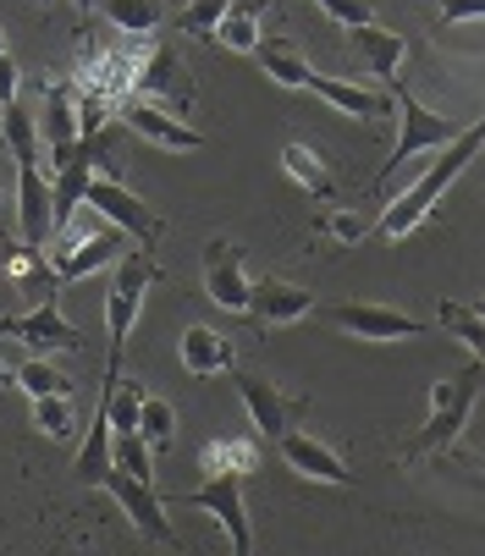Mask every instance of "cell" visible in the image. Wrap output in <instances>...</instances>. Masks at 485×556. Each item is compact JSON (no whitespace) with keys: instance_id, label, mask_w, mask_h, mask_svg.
Instances as JSON below:
<instances>
[{"instance_id":"obj_28","label":"cell","mask_w":485,"mask_h":556,"mask_svg":"<svg viewBox=\"0 0 485 556\" xmlns=\"http://www.w3.org/2000/svg\"><path fill=\"white\" fill-rule=\"evenodd\" d=\"M154 446L138 435V430H111V463L122 468V473H133V480H149L154 485Z\"/></svg>"},{"instance_id":"obj_31","label":"cell","mask_w":485,"mask_h":556,"mask_svg":"<svg viewBox=\"0 0 485 556\" xmlns=\"http://www.w3.org/2000/svg\"><path fill=\"white\" fill-rule=\"evenodd\" d=\"M12 386H23L28 396H45V391H72V380L50 364V353H28V358H17V380Z\"/></svg>"},{"instance_id":"obj_34","label":"cell","mask_w":485,"mask_h":556,"mask_svg":"<svg viewBox=\"0 0 485 556\" xmlns=\"http://www.w3.org/2000/svg\"><path fill=\"white\" fill-rule=\"evenodd\" d=\"M226 12H232V0H188V7L177 12V28L188 39H215V28H221Z\"/></svg>"},{"instance_id":"obj_1","label":"cell","mask_w":485,"mask_h":556,"mask_svg":"<svg viewBox=\"0 0 485 556\" xmlns=\"http://www.w3.org/2000/svg\"><path fill=\"white\" fill-rule=\"evenodd\" d=\"M480 149H485V116H474L452 143H442V149H436V166H431L409 193H397V199L381 210V237H409V231L436 210V199L458 182V172H469V166H474V154H480Z\"/></svg>"},{"instance_id":"obj_22","label":"cell","mask_w":485,"mask_h":556,"mask_svg":"<svg viewBox=\"0 0 485 556\" xmlns=\"http://www.w3.org/2000/svg\"><path fill=\"white\" fill-rule=\"evenodd\" d=\"M254 61L271 72V84H282V89H309V77H314V66L303 61V50L293 39H260Z\"/></svg>"},{"instance_id":"obj_4","label":"cell","mask_w":485,"mask_h":556,"mask_svg":"<svg viewBox=\"0 0 485 556\" xmlns=\"http://www.w3.org/2000/svg\"><path fill=\"white\" fill-rule=\"evenodd\" d=\"M474 396H480V369H463V375L442 380V386L431 391V419H425V430H420V441H414L409 452L420 457V452H436V446L458 441V430L469 425Z\"/></svg>"},{"instance_id":"obj_36","label":"cell","mask_w":485,"mask_h":556,"mask_svg":"<svg viewBox=\"0 0 485 556\" xmlns=\"http://www.w3.org/2000/svg\"><path fill=\"white\" fill-rule=\"evenodd\" d=\"M326 231L348 249V243H359V237H370V215H359V210H332V215H326Z\"/></svg>"},{"instance_id":"obj_18","label":"cell","mask_w":485,"mask_h":556,"mask_svg":"<svg viewBox=\"0 0 485 556\" xmlns=\"http://www.w3.org/2000/svg\"><path fill=\"white\" fill-rule=\"evenodd\" d=\"M39 143L55 154H66L77 143V89L61 84V77H50L45 84V105H39Z\"/></svg>"},{"instance_id":"obj_29","label":"cell","mask_w":485,"mask_h":556,"mask_svg":"<svg viewBox=\"0 0 485 556\" xmlns=\"http://www.w3.org/2000/svg\"><path fill=\"white\" fill-rule=\"evenodd\" d=\"M34 425H39L50 441H72V435H77L72 391H45V396H34Z\"/></svg>"},{"instance_id":"obj_7","label":"cell","mask_w":485,"mask_h":556,"mask_svg":"<svg viewBox=\"0 0 485 556\" xmlns=\"http://www.w3.org/2000/svg\"><path fill=\"white\" fill-rule=\"evenodd\" d=\"M183 502H188V507H204V513L226 529L232 551H237V556H249L254 529H249V513H242V473H204V485L188 491Z\"/></svg>"},{"instance_id":"obj_33","label":"cell","mask_w":485,"mask_h":556,"mask_svg":"<svg viewBox=\"0 0 485 556\" xmlns=\"http://www.w3.org/2000/svg\"><path fill=\"white\" fill-rule=\"evenodd\" d=\"M122 34H154L160 28V0H100Z\"/></svg>"},{"instance_id":"obj_10","label":"cell","mask_w":485,"mask_h":556,"mask_svg":"<svg viewBox=\"0 0 485 556\" xmlns=\"http://www.w3.org/2000/svg\"><path fill=\"white\" fill-rule=\"evenodd\" d=\"M332 326L359 337V342H409V337H425V326L414 320V314L386 308V303H337Z\"/></svg>"},{"instance_id":"obj_24","label":"cell","mask_w":485,"mask_h":556,"mask_svg":"<svg viewBox=\"0 0 485 556\" xmlns=\"http://www.w3.org/2000/svg\"><path fill=\"white\" fill-rule=\"evenodd\" d=\"M282 172H287L309 199H332V188H337L332 172H326V161H320L309 143H287V149H282Z\"/></svg>"},{"instance_id":"obj_42","label":"cell","mask_w":485,"mask_h":556,"mask_svg":"<svg viewBox=\"0 0 485 556\" xmlns=\"http://www.w3.org/2000/svg\"><path fill=\"white\" fill-rule=\"evenodd\" d=\"M0 199H7V182H0Z\"/></svg>"},{"instance_id":"obj_37","label":"cell","mask_w":485,"mask_h":556,"mask_svg":"<svg viewBox=\"0 0 485 556\" xmlns=\"http://www.w3.org/2000/svg\"><path fill=\"white\" fill-rule=\"evenodd\" d=\"M23 94V66L12 61V50H0V105H12Z\"/></svg>"},{"instance_id":"obj_20","label":"cell","mask_w":485,"mask_h":556,"mask_svg":"<svg viewBox=\"0 0 485 556\" xmlns=\"http://www.w3.org/2000/svg\"><path fill=\"white\" fill-rule=\"evenodd\" d=\"M177 353H183V369H188L194 380L232 369V342H226L221 331H210V326H188L183 342H177Z\"/></svg>"},{"instance_id":"obj_25","label":"cell","mask_w":485,"mask_h":556,"mask_svg":"<svg viewBox=\"0 0 485 556\" xmlns=\"http://www.w3.org/2000/svg\"><path fill=\"white\" fill-rule=\"evenodd\" d=\"M177 55L166 50V45H154V50H144V61H138V77H133V89L144 94V100H160L166 105V94L177 89Z\"/></svg>"},{"instance_id":"obj_35","label":"cell","mask_w":485,"mask_h":556,"mask_svg":"<svg viewBox=\"0 0 485 556\" xmlns=\"http://www.w3.org/2000/svg\"><path fill=\"white\" fill-rule=\"evenodd\" d=\"M320 12H326L332 23H343V28H364V23H375V7L370 0H314Z\"/></svg>"},{"instance_id":"obj_14","label":"cell","mask_w":485,"mask_h":556,"mask_svg":"<svg viewBox=\"0 0 485 556\" xmlns=\"http://www.w3.org/2000/svg\"><path fill=\"white\" fill-rule=\"evenodd\" d=\"M204 292H210V303H221L232 314L249 308V270H242V254L226 237L204 243Z\"/></svg>"},{"instance_id":"obj_11","label":"cell","mask_w":485,"mask_h":556,"mask_svg":"<svg viewBox=\"0 0 485 556\" xmlns=\"http://www.w3.org/2000/svg\"><path fill=\"white\" fill-rule=\"evenodd\" d=\"M122 127L127 132H138L144 143H160V149H172V154H194V149H204V138L188 127V122H177L160 100H133V105H122Z\"/></svg>"},{"instance_id":"obj_12","label":"cell","mask_w":485,"mask_h":556,"mask_svg":"<svg viewBox=\"0 0 485 556\" xmlns=\"http://www.w3.org/2000/svg\"><path fill=\"white\" fill-rule=\"evenodd\" d=\"M260 331H276V326H293L303 314H314V292L309 287H293L282 276H265V281H249V308Z\"/></svg>"},{"instance_id":"obj_6","label":"cell","mask_w":485,"mask_h":556,"mask_svg":"<svg viewBox=\"0 0 485 556\" xmlns=\"http://www.w3.org/2000/svg\"><path fill=\"white\" fill-rule=\"evenodd\" d=\"M122 249H127V231L122 226H95V231L77 237V243H72V237H61V243L50 249V270H55V281H84L95 270H111L122 260Z\"/></svg>"},{"instance_id":"obj_41","label":"cell","mask_w":485,"mask_h":556,"mask_svg":"<svg viewBox=\"0 0 485 556\" xmlns=\"http://www.w3.org/2000/svg\"><path fill=\"white\" fill-rule=\"evenodd\" d=\"M474 308H480V314H485V298H480V303H474Z\"/></svg>"},{"instance_id":"obj_19","label":"cell","mask_w":485,"mask_h":556,"mask_svg":"<svg viewBox=\"0 0 485 556\" xmlns=\"http://www.w3.org/2000/svg\"><path fill=\"white\" fill-rule=\"evenodd\" d=\"M111 468H116V463H111V414H105V396H100V403H95V419H89V430H84V446H77L72 473H77L84 485H100Z\"/></svg>"},{"instance_id":"obj_13","label":"cell","mask_w":485,"mask_h":556,"mask_svg":"<svg viewBox=\"0 0 485 556\" xmlns=\"http://www.w3.org/2000/svg\"><path fill=\"white\" fill-rule=\"evenodd\" d=\"M17 226L28 249H50L55 210H50V177L39 161H17Z\"/></svg>"},{"instance_id":"obj_15","label":"cell","mask_w":485,"mask_h":556,"mask_svg":"<svg viewBox=\"0 0 485 556\" xmlns=\"http://www.w3.org/2000/svg\"><path fill=\"white\" fill-rule=\"evenodd\" d=\"M237 396H242V408H249V425H254L265 441H276V435L293 425V396H287L276 380H265V375H254V369H237Z\"/></svg>"},{"instance_id":"obj_3","label":"cell","mask_w":485,"mask_h":556,"mask_svg":"<svg viewBox=\"0 0 485 556\" xmlns=\"http://www.w3.org/2000/svg\"><path fill=\"white\" fill-rule=\"evenodd\" d=\"M111 292H105V331H111V358H122L127 348V331L138 326V308H144V292L154 287L160 265L149 260V249H122V260L111 265Z\"/></svg>"},{"instance_id":"obj_32","label":"cell","mask_w":485,"mask_h":556,"mask_svg":"<svg viewBox=\"0 0 485 556\" xmlns=\"http://www.w3.org/2000/svg\"><path fill=\"white\" fill-rule=\"evenodd\" d=\"M442 326H447L469 353H480V358H485V314H480L474 303H442Z\"/></svg>"},{"instance_id":"obj_5","label":"cell","mask_w":485,"mask_h":556,"mask_svg":"<svg viewBox=\"0 0 485 556\" xmlns=\"http://www.w3.org/2000/svg\"><path fill=\"white\" fill-rule=\"evenodd\" d=\"M84 204H89V210H100L111 226H122L138 249H154V243H160V220H154V210H149V204H144L122 177H89Z\"/></svg>"},{"instance_id":"obj_26","label":"cell","mask_w":485,"mask_h":556,"mask_svg":"<svg viewBox=\"0 0 485 556\" xmlns=\"http://www.w3.org/2000/svg\"><path fill=\"white\" fill-rule=\"evenodd\" d=\"M254 12H260V0H232V12L221 17L215 39H221L226 50H237V55H254V50H260V39H265Z\"/></svg>"},{"instance_id":"obj_40","label":"cell","mask_w":485,"mask_h":556,"mask_svg":"<svg viewBox=\"0 0 485 556\" xmlns=\"http://www.w3.org/2000/svg\"><path fill=\"white\" fill-rule=\"evenodd\" d=\"M0 50H7V28H0Z\"/></svg>"},{"instance_id":"obj_8","label":"cell","mask_w":485,"mask_h":556,"mask_svg":"<svg viewBox=\"0 0 485 556\" xmlns=\"http://www.w3.org/2000/svg\"><path fill=\"white\" fill-rule=\"evenodd\" d=\"M0 342H23L28 353H66V348H77V326H66L55 292H45L28 314L0 320Z\"/></svg>"},{"instance_id":"obj_17","label":"cell","mask_w":485,"mask_h":556,"mask_svg":"<svg viewBox=\"0 0 485 556\" xmlns=\"http://www.w3.org/2000/svg\"><path fill=\"white\" fill-rule=\"evenodd\" d=\"M309 94H314V100H326V105H337L343 116H359V122L397 116V100H391V94L364 89V84H343V77H326V72H314V77H309Z\"/></svg>"},{"instance_id":"obj_23","label":"cell","mask_w":485,"mask_h":556,"mask_svg":"<svg viewBox=\"0 0 485 556\" xmlns=\"http://www.w3.org/2000/svg\"><path fill=\"white\" fill-rule=\"evenodd\" d=\"M199 468L204 473H254L260 468V446L249 435H210L204 452H199Z\"/></svg>"},{"instance_id":"obj_38","label":"cell","mask_w":485,"mask_h":556,"mask_svg":"<svg viewBox=\"0 0 485 556\" xmlns=\"http://www.w3.org/2000/svg\"><path fill=\"white\" fill-rule=\"evenodd\" d=\"M442 7V23L452 28V23H474V17H485V0H436Z\"/></svg>"},{"instance_id":"obj_39","label":"cell","mask_w":485,"mask_h":556,"mask_svg":"<svg viewBox=\"0 0 485 556\" xmlns=\"http://www.w3.org/2000/svg\"><path fill=\"white\" fill-rule=\"evenodd\" d=\"M72 7H77V12H84V17H89V12H100V0H72Z\"/></svg>"},{"instance_id":"obj_27","label":"cell","mask_w":485,"mask_h":556,"mask_svg":"<svg viewBox=\"0 0 485 556\" xmlns=\"http://www.w3.org/2000/svg\"><path fill=\"white\" fill-rule=\"evenodd\" d=\"M0 138H7V149L17 154V161H39V116L23 100L0 105Z\"/></svg>"},{"instance_id":"obj_30","label":"cell","mask_w":485,"mask_h":556,"mask_svg":"<svg viewBox=\"0 0 485 556\" xmlns=\"http://www.w3.org/2000/svg\"><path fill=\"white\" fill-rule=\"evenodd\" d=\"M138 435H144L154 452H166V446L177 441V408L160 403V396H144V408H138Z\"/></svg>"},{"instance_id":"obj_9","label":"cell","mask_w":485,"mask_h":556,"mask_svg":"<svg viewBox=\"0 0 485 556\" xmlns=\"http://www.w3.org/2000/svg\"><path fill=\"white\" fill-rule=\"evenodd\" d=\"M100 491L133 518V529L144 534V540H154V545H177V534H172V523H166V513H160V491L149 485V480H133V473H122V468H111L105 480H100Z\"/></svg>"},{"instance_id":"obj_2","label":"cell","mask_w":485,"mask_h":556,"mask_svg":"<svg viewBox=\"0 0 485 556\" xmlns=\"http://www.w3.org/2000/svg\"><path fill=\"white\" fill-rule=\"evenodd\" d=\"M391 100H397V143H391V161L381 166V177L370 182L375 193L391 182V172L402 166V161H414V154H436L442 143H452L469 122H458V116H442V111H431V105H420L414 94H409V84H402V72L391 77Z\"/></svg>"},{"instance_id":"obj_21","label":"cell","mask_w":485,"mask_h":556,"mask_svg":"<svg viewBox=\"0 0 485 556\" xmlns=\"http://www.w3.org/2000/svg\"><path fill=\"white\" fill-rule=\"evenodd\" d=\"M353 45H359V55L370 61V72H381V84H391V77L402 72V55H409V39L391 34V28H375V23L353 28Z\"/></svg>"},{"instance_id":"obj_16","label":"cell","mask_w":485,"mask_h":556,"mask_svg":"<svg viewBox=\"0 0 485 556\" xmlns=\"http://www.w3.org/2000/svg\"><path fill=\"white\" fill-rule=\"evenodd\" d=\"M276 446H282V457L293 463V473H303V480H320V485H353V468H348L326 441H314V435H303V430H282Z\"/></svg>"}]
</instances>
